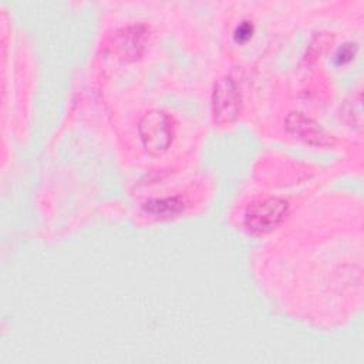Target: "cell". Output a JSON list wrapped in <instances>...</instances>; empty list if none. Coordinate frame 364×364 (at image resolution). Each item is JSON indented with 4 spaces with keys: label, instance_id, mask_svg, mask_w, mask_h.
I'll return each instance as SVG.
<instances>
[{
    "label": "cell",
    "instance_id": "6da1fadb",
    "mask_svg": "<svg viewBox=\"0 0 364 364\" xmlns=\"http://www.w3.org/2000/svg\"><path fill=\"white\" fill-rule=\"evenodd\" d=\"M138 129L145 149L154 155L166 151L173 138L172 118L159 109H151L144 114Z\"/></svg>",
    "mask_w": 364,
    "mask_h": 364
},
{
    "label": "cell",
    "instance_id": "7a4b0ae2",
    "mask_svg": "<svg viewBox=\"0 0 364 364\" xmlns=\"http://www.w3.org/2000/svg\"><path fill=\"white\" fill-rule=\"evenodd\" d=\"M287 200L279 196H270L252 203L245 213V226L252 233H266L274 229L287 212Z\"/></svg>",
    "mask_w": 364,
    "mask_h": 364
},
{
    "label": "cell",
    "instance_id": "3957f363",
    "mask_svg": "<svg viewBox=\"0 0 364 364\" xmlns=\"http://www.w3.org/2000/svg\"><path fill=\"white\" fill-rule=\"evenodd\" d=\"M240 107V94L235 80L229 75L219 78L215 82L212 92V109L218 122L232 121Z\"/></svg>",
    "mask_w": 364,
    "mask_h": 364
},
{
    "label": "cell",
    "instance_id": "277c9868",
    "mask_svg": "<svg viewBox=\"0 0 364 364\" xmlns=\"http://www.w3.org/2000/svg\"><path fill=\"white\" fill-rule=\"evenodd\" d=\"M286 127L287 129L301 138L303 141L313 144V145H328L331 142V135H328L320 124H317L314 119L306 117L301 112H291L286 118Z\"/></svg>",
    "mask_w": 364,
    "mask_h": 364
},
{
    "label": "cell",
    "instance_id": "5b68a950",
    "mask_svg": "<svg viewBox=\"0 0 364 364\" xmlns=\"http://www.w3.org/2000/svg\"><path fill=\"white\" fill-rule=\"evenodd\" d=\"M144 27L142 26H129L117 33L115 37V50L125 57H136L144 47Z\"/></svg>",
    "mask_w": 364,
    "mask_h": 364
},
{
    "label": "cell",
    "instance_id": "8992f818",
    "mask_svg": "<svg viewBox=\"0 0 364 364\" xmlns=\"http://www.w3.org/2000/svg\"><path fill=\"white\" fill-rule=\"evenodd\" d=\"M185 208V202L181 196L151 199L144 203V209L152 215L159 216H172L179 213Z\"/></svg>",
    "mask_w": 364,
    "mask_h": 364
},
{
    "label": "cell",
    "instance_id": "52a82bcc",
    "mask_svg": "<svg viewBox=\"0 0 364 364\" xmlns=\"http://www.w3.org/2000/svg\"><path fill=\"white\" fill-rule=\"evenodd\" d=\"M252 31H253L252 24L249 21H242L235 30V38L237 41H245L252 36Z\"/></svg>",
    "mask_w": 364,
    "mask_h": 364
},
{
    "label": "cell",
    "instance_id": "ba28073f",
    "mask_svg": "<svg viewBox=\"0 0 364 364\" xmlns=\"http://www.w3.org/2000/svg\"><path fill=\"white\" fill-rule=\"evenodd\" d=\"M354 50H355V44H344V46H341V48H338V51L336 54L337 63L348 61L354 55Z\"/></svg>",
    "mask_w": 364,
    "mask_h": 364
}]
</instances>
